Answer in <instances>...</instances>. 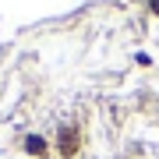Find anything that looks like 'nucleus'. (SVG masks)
Wrapping results in <instances>:
<instances>
[{
	"label": "nucleus",
	"instance_id": "obj_2",
	"mask_svg": "<svg viewBox=\"0 0 159 159\" xmlns=\"http://www.w3.org/2000/svg\"><path fill=\"white\" fill-rule=\"evenodd\" d=\"M152 11H159V0H152Z\"/></svg>",
	"mask_w": 159,
	"mask_h": 159
},
{
	"label": "nucleus",
	"instance_id": "obj_1",
	"mask_svg": "<svg viewBox=\"0 0 159 159\" xmlns=\"http://www.w3.org/2000/svg\"><path fill=\"white\" fill-rule=\"evenodd\" d=\"M25 145H29V152H32V156H43V152H46V142H43L39 134H32V138H29Z\"/></svg>",
	"mask_w": 159,
	"mask_h": 159
}]
</instances>
